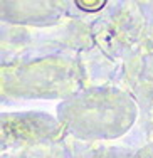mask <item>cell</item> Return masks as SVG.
I'll return each mask as SVG.
<instances>
[{
    "mask_svg": "<svg viewBox=\"0 0 153 158\" xmlns=\"http://www.w3.org/2000/svg\"><path fill=\"white\" fill-rule=\"evenodd\" d=\"M76 5L79 7L81 10H84V12H98V10H101L104 5H106V2L104 0H77Z\"/></svg>",
    "mask_w": 153,
    "mask_h": 158,
    "instance_id": "obj_1",
    "label": "cell"
}]
</instances>
